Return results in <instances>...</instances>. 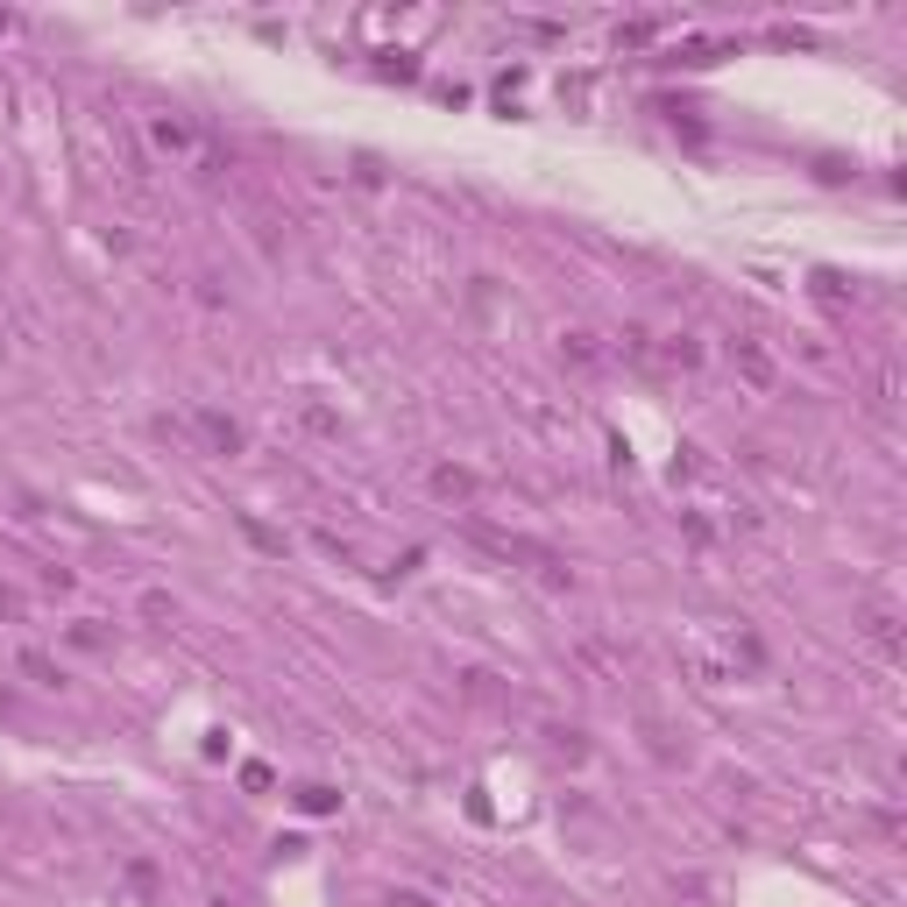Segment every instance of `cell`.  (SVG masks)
<instances>
[{"label": "cell", "instance_id": "obj_1", "mask_svg": "<svg viewBox=\"0 0 907 907\" xmlns=\"http://www.w3.org/2000/svg\"><path fill=\"white\" fill-rule=\"evenodd\" d=\"M468 539H475L482 553H497V560H525V567H539L546 582H567V560H560L553 546H539V539H518V532H489V525H468Z\"/></svg>", "mask_w": 907, "mask_h": 907}, {"label": "cell", "instance_id": "obj_2", "mask_svg": "<svg viewBox=\"0 0 907 907\" xmlns=\"http://www.w3.org/2000/svg\"><path fill=\"white\" fill-rule=\"evenodd\" d=\"M149 135H156V149H163V156H192V163L206 156V149H199V128H192V121H178V114H156V128H149Z\"/></svg>", "mask_w": 907, "mask_h": 907}, {"label": "cell", "instance_id": "obj_3", "mask_svg": "<svg viewBox=\"0 0 907 907\" xmlns=\"http://www.w3.org/2000/svg\"><path fill=\"white\" fill-rule=\"evenodd\" d=\"M192 433L206 440V454H241V426L227 419V411H199V419H192Z\"/></svg>", "mask_w": 907, "mask_h": 907}, {"label": "cell", "instance_id": "obj_4", "mask_svg": "<svg viewBox=\"0 0 907 907\" xmlns=\"http://www.w3.org/2000/svg\"><path fill=\"white\" fill-rule=\"evenodd\" d=\"M433 489H440V497H454V504H468V497H475V475H468V468H433Z\"/></svg>", "mask_w": 907, "mask_h": 907}, {"label": "cell", "instance_id": "obj_5", "mask_svg": "<svg viewBox=\"0 0 907 907\" xmlns=\"http://www.w3.org/2000/svg\"><path fill=\"white\" fill-rule=\"evenodd\" d=\"M737 369H745V376H752L759 390H773V362H766V355H759L752 341H737Z\"/></svg>", "mask_w": 907, "mask_h": 907}, {"label": "cell", "instance_id": "obj_6", "mask_svg": "<svg viewBox=\"0 0 907 907\" xmlns=\"http://www.w3.org/2000/svg\"><path fill=\"white\" fill-rule=\"evenodd\" d=\"M560 355H567L574 369H596V362H603V348H596L589 334H567V348H560Z\"/></svg>", "mask_w": 907, "mask_h": 907}, {"label": "cell", "instance_id": "obj_7", "mask_svg": "<svg viewBox=\"0 0 907 907\" xmlns=\"http://www.w3.org/2000/svg\"><path fill=\"white\" fill-rule=\"evenodd\" d=\"M298 808H305V815H334L341 794H334V787H298Z\"/></svg>", "mask_w": 907, "mask_h": 907}, {"label": "cell", "instance_id": "obj_8", "mask_svg": "<svg viewBox=\"0 0 907 907\" xmlns=\"http://www.w3.org/2000/svg\"><path fill=\"white\" fill-rule=\"evenodd\" d=\"M22 674H36V681H43V688H57V681H64V674H57V659H50V652H22Z\"/></svg>", "mask_w": 907, "mask_h": 907}, {"label": "cell", "instance_id": "obj_9", "mask_svg": "<svg viewBox=\"0 0 907 907\" xmlns=\"http://www.w3.org/2000/svg\"><path fill=\"white\" fill-rule=\"evenodd\" d=\"M659 355H667L674 369H695V362H702V348H695V341H667V348H659Z\"/></svg>", "mask_w": 907, "mask_h": 907}, {"label": "cell", "instance_id": "obj_10", "mask_svg": "<svg viewBox=\"0 0 907 907\" xmlns=\"http://www.w3.org/2000/svg\"><path fill=\"white\" fill-rule=\"evenodd\" d=\"M872 645H879V652L900 645V638H893V610H872Z\"/></svg>", "mask_w": 907, "mask_h": 907}, {"label": "cell", "instance_id": "obj_11", "mask_svg": "<svg viewBox=\"0 0 907 907\" xmlns=\"http://www.w3.org/2000/svg\"><path fill=\"white\" fill-rule=\"evenodd\" d=\"M22 610H29V603H22V589H8V582H0V617H8V624H22Z\"/></svg>", "mask_w": 907, "mask_h": 907}, {"label": "cell", "instance_id": "obj_12", "mask_svg": "<svg viewBox=\"0 0 907 907\" xmlns=\"http://www.w3.org/2000/svg\"><path fill=\"white\" fill-rule=\"evenodd\" d=\"M71 645H86V652H100V645H107V631H100V624H71Z\"/></svg>", "mask_w": 907, "mask_h": 907}, {"label": "cell", "instance_id": "obj_13", "mask_svg": "<svg viewBox=\"0 0 907 907\" xmlns=\"http://www.w3.org/2000/svg\"><path fill=\"white\" fill-rule=\"evenodd\" d=\"M652 29H659V22H624V29H617V43H652Z\"/></svg>", "mask_w": 907, "mask_h": 907}, {"label": "cell", "instance_id": "obj_14", "mask_svg": "<svg viewBox=\"0 0 907 907\" xmlns=\"http://www.w3.org/2000/svg\"><path fill=\"white\" fill-rule=\"evenodd\" d=\"M773 43H780V50H808L815 36H808V29H773Z\"/></svg>", "mask_w": 907, "mask_h": 907}, {"label": "cell", "instance_id": "obj_15", "mask_svg": "<svg viewBox=\"0 0 907 907\" xmlns=\"http://www.w3.org/2000/svg\"><path fill=\"white\" fill-rule=\"evenodd\" d=\"M390 907H433L426 893H390Z\"/></svg>", "mask_w": 907, "mask_h": 907}, {"label": "cell", "instance_id": "obj_16", "mask_svg": "<svg viewBox=\"0 0 907 907\" xmlns=\"http://www.w3.org/2000/svg\"><path fill=\"white\" fill-rule=\"evenodd\" d=\"M8 29H15V15H0V36H8Z\"/></svg>", "mask_w": 907, "mask_h": 907}]
</instances>
